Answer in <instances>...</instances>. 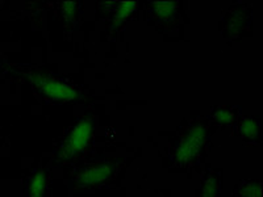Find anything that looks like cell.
Returning <instances> with one entry per match:
<instances>
[{"label":"cell","instance_id":"ba28073f","mask_svg":"<svg viewBox=\"0 0 263 197\" xmlns=\"http://www.w3.org/2000/svg\"><path fill=\"white\" fill-rule=\"evenodd\" d=\"M55 7L57 18L61 21L63 29L67 33H75L81 28L83 21L82 2H57Z\"/></svg>","mask_w":263,"mask_h":197},{"label":"cell","instance_id":"8fae6325","mask_svg":"<svg viewBox=\"0 0 263 197\" xmlns=\"http://www.w3.org/2000/svg\"><path fill=\"white\" fill-rule=\"evenodd\" d=\"M239 116H242V108L239 105L225 104L213 105L211 113L205 119L211 126L225 130L227 128H233Z\"/></svg>","mask_w":263,"mask_h":197},{"label":"cell","instance_id":"52a82bcc","mask_svg":"<svg viewBox=\"0 0 263 197\" xmlns=\"http://www.w3.org/2000/svg\"><path fill=\"white\" fill-rule=\"evenodd\" d=\"M138 6L140 4L137 2H116V0L99 3V11L102 13V18L107 25L108 32H117V29L137 11Z\"/></svg>","mask_w":263,"mask_h":197},{"label":"cell","instance_id":"277c9868","mask_svg":"<svg viewBox=\"0 0 263 197\" xmlns=\"http://www.w3.org/2000/svg\"><path fill=\"white\" fill-rule=\"evenodd\" d=\"M95 137V119L91 114L79 117L60 140L54 150V163L57 166L72 164L88 154Z\"/></svg>","mask_w":263,"mask_h":197},{"label":"cell","instance_id":"7a4b0ae2","mask_svg":"<svg viewBox=\"0 0 263 197\" xmlns=\"http://www.w3.org/2000/svg\"><path fill=\"white\" fill-rule=\"evenodd\" d=\"M211 124L205 117H197L178 129L168 158L174 167L185 170L196 164L210 137Z\"/></svg>","mask_w":263,"mask_h":197},{"label":"cell","instance_id":"30bf717a","mask_svg":"<svg viewBox=\"0 0 263 197\" xmlns=\"http://www.w3.org/2000/svg\"><path fill=\"white\" fill-rule=\"evenodd\" d=\"M50 171L45 166H37L25 178L24 197H49Z\"/></svg>","mask_w":263,"mask_h":197},{"label":"cell","instance_id":"8992f818","mask_svg":"<svg viewBox=\"0 0 263 197\" xmlns=\"http://www.w3.org/2000/svg\"><path fill=\"white\" fill-rule=\"evenodd\" d=\"M146 23L161 32H170L179 23V2H145Z\"/></svg>","mask_w":263,"mask_h":197},{"label":"cell","instance_id":"3957f363","mask_svg":"<svg viewBox=\"0 0 263 197\" xmlns=\"http://www.w3.org/2000/svg\"><path fill=\"white\" fill-rule=\"evenodd\" d=\"M124 163L125 159L119 156L87 162L70 172L67 185L74 194L98 191L119 175Z\"/></svg>","mask_w":263,"mask_h":197},{"label":"cell","instance_id":"6da1fadb","mask_svg":"<svg viewBox=\"0 0 263 197\" xmlns=\"http://www.w3.org/2000/svg\"><path fill=\"white\" fill-rule=\"evenodd\" d=\"M8 69L27 82L44 104L63 105L77 103L82 98L79 86L67 76L27 63H11Z\"/></svg>","mask_w":263,"mask_h":197},{"label":"cell","instance_id":"4fadbf2b","mask_svg":"<svg viewBox=\"0 0 263 197\" xmlns=\"http://www.w3.org/2000/svg\"><path fill=\"white\" fill-rule=\"evenodd\" d=\"M233 197H262V180L249 178L241 179L234 185Z\"/></svg>","mask_w":263,"mask_h":197},{"label":"cell","instance_id":"9c48e42d","mask_svg":"<svg viewBox=\"0 0 263 197\" xmlns=\"http://www.w3.org/2000/svg\"><path fill=\"white\" fill-rule=\"evenodd\" d=\"M262 121L257 116H239L233 126V134L246 146H260Z\"/></svg>","mask_w":263,"mask_h":197},{"label":"cell","instance_id":"7c38bea8","mask_svg":"<svg viewBox=\"0 0 263 197\" xmlns=\"http://www.w3.org/2000/svg\"><path fill=\"white\" fill-rule=\"evenodd\" d=\"M222 172L206 168L200 178V197H221Z\"/></svg>","mask_w":263,"mask_h":197},{"label":"cell","instance_id":"5b68a950","mask_svg":"<svg viewBox=\"0 0 263 197\" xmlns=\"http://www.w3.org/2000/svg\"><path fill=\"white\" fill-rule=\"evenodd\" d=\"M253 21V7L246 2L233 3L224 13L220 23V32L225 40H236L250 29Z\"/></svg>","mask_w":263,"mask_h":197},{"label":"cell","instance_id":"5bb4252c","mask_svg":"<svg viewBox=\"0 0 263 197\" xmlns=\"http://www.w3.org/2000/svg\"><path fill=\"white\" fill-rule=\"evenodd\" d=\"M4 6V2H0V11H2V8H3Z\"/></svg>","mask_w":263,"mask_h":197}]
</instances>
